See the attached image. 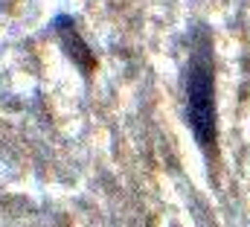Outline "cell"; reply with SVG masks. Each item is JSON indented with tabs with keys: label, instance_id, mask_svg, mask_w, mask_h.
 <instances>
[{
	"label": "cell",
	"instance_id": "7a4b0ae2",
	"mask_svg": "<svg viewBox=\"0 0 250 227\" xmlns=\"http://www.w3.org/2000/svg\"><path fill=\"white\" fill-rule=\"evenodd\" d=\"M56 35H59V41H62L64 53L82 67V73H90V70L96 67V58L90 53V47L82 41V35H79L73 18H67V15H59V18H56Z\"/></svg>",
	"mask_w": 250,
	"mask_h": 227
},
{
	"label": "cell",
	"instance_id": "6da1fadb",
	"mask_svg": "<svg viewBox=\"0 0 250 227\" xmlns=\"http://www.w3.org/2000/svg\"><path fill=\"white\" fill-rule=\"evenodd\" d=\"M184 102H187V122L198 140V146L207 152V158L215 155V73L209 53H195L187 67L184 82Z\"/></svg>",
	"mask_w": 250,
	"mask_h": 227
}]
</instances>
